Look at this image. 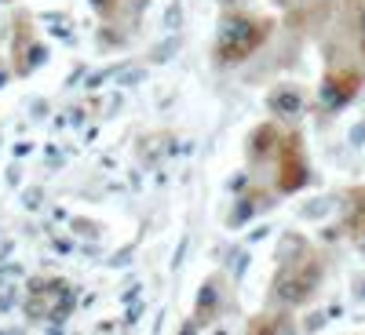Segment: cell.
Returning <instances> with one entry per match:
<instances>
[{
	"instance_id": "7",
	"label": "cell",
	"mask_w": 365,
	"mask_h": 335,
	"mask_svg": "<svg viewBox=\"0 0 365 335\" xmlns=\"http://www.w3.org/2000/svg\"><path fill=\"white\" fill-rule=\"evenodd\" d=\"M358 240H361V245H365V226H361V237H358Z\"/></svg>"
},
{
	"instance_id": "2",
	"label": "cell",
	"mask_w": 365,
	"mask_h": 335,
	"mask_svg": "<svg viewBox=\"0 0 365 335\" xmlns=\"http://www.w3.org/2000/svg\"><path fill=\"white\" fill-rule=\"evenodd\" d=\"M322 281V266L314 255H307L303 262H292L278 273V281H274V295H278L282 302H289V307H299V302H307L311 292L318 288Z\"/></svg>"
},
{
	"instance_id": "3",
	"label": "cell",
	"mask_w": 365,
	"mask_h": 335,
	"mask_svg": "<svg viewBox=\"0 0 365 335\" xmlns=\"http://www.w3.org/2000/svg\"><path fill=\"white\" fill-rule=\"evenodd\" d=\"M307 157H303V142L299 135H285L282 139V164H278V190L282 193H296L307 186Z\"/></svg>"
},
{
	"instance_id": "4",
	"label": "cell",
	"mask_w": 365,
	"mask_h": 335,
	"mask_svg": "<svg viewBox=\"0 0 365 335\" xmlns=\"http://www.w3.org/2000/svg\"><path fill=\"white\" fill-rule=\"evenodd\" d=\"M358 87H361V73L358 70H332L329 77H325V84H322V99L329 102V106H344V102H351L354 95H358Z\"/></svg>"
},
{
	"instance_id": "1",
	"label": "cell",
	"mask_w": 365,
	"mask_h": 335,
	"mask_svg": "<svg viewBox=\"0 0 365 335\" xmlns=\"http://www.w3.org/2000/svg\"><path fill=\"white\" fill-rule=\"evenodd\" d=\"M270 37V18L256 15H234L223 22L220 41H216V58L220 63H245V58Z\"/></svg>"
},
{
	"instance_id": "5",
	"label": "cell",
	"mask_w": 365,
	"mask_h": 335,
	"mask_svg": "<svg viewBox=\"0 0 365 335\" xmlns=\"http://www.w3.org/2000/svg\"><path fill=\"white\" fill-rule=\"evenodd\" d=\"M274 146H282L278 128H274V124H259V128H256V135H252V157H256V161H263Z\"/></svg>"
},
{
	"instance_id": "6",
	"label": "cell",
	"mask_w": 365,
	"mask_h": 335,
	"mask_svg": "<svg viewBox=\"0 0 365 335\" xmlns=\"http://www.w3.org/2000/svg\"><path fill=\"white\" fill-rule=\"evenodd\" d=\"M270 106L274 110H299V95H296V91H278V95H270Z\"/></svg>"
}]
</instances>
